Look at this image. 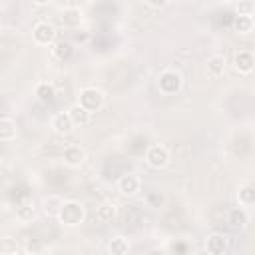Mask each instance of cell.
<instances>
[{"label": "cell", "instance_id": "obj_1", "mask_svg": "<svg viewBox=\"0 0 255 255\" xmlns=\"http://www.w3.org/2000/svg\"><path fill=\"white\" fill-rule=\"evenodd\" d=\"M56 219L64 227H78L86 219V207H84L82 201L68 199V201H64V205H62V209H60V213H58Z\"/></svg>", "mask_w": 255, "mask_h": 255}, {"label": "cell", "instance_id": "obj_2", "mask_svg": "<svg viewBox=\"0 0 255 255\" xmlns=\"http://www.w3.org/2000/svg\"><path fill=\"white\" fill-rule=\"evenodd\" d=\"M183 88V76L175 68H165L157 74V90L161 96H175Z\"/></svg>", "mask_w": 255, "mask_h": 255}, {"label": "cell", "instance_id": "obj_3", "mask_svg": "<svg viewBox=\"0 0 255 255\" xmlns=\"http://www.w3.org/2000/svg\"><path fill=\"white\" fill-rule=\"evenodd\" d=\"M76 104H80L84 110H88L90 114H94V112H100V110L104 108V104H106V94H104L100 88H96V86H88V88H82V90H80Z\"/></svg>", "mask_w": 255, "mask_h": 255}, {"label": "cell", "instance_id": "obj_4", "mask_svg": "<svg viewBox=\"0 0 255 255\" xmlns=\"http://www.w3.org/2000/svg\"><path fill=\"white\" fill-rule=\"evenodd\" d=\"M56 36H58V30L52 22L48 20H42V22H36L34 28H32V40L38 44V46H52L56 42Z\"/></svg>", "mask_w": 255, "mask_h": 255}, {"label": "cell", "instance_id": "obj_5", "mask_svg": "<svg viewBox=\"0 0 255 255\" xmlns=\"http://www.w3.org/2000/svg\"><path fill=\"white\" fill-rule=\"evenodd\" d=\"M145 163L151 169H163L169 163V151H167V147H163L159 143L149 145L145 149Z\"/></svg>", "mask_w": 255, "mask_h": 255}, {"label": "cell", "instance_id": "obj_6", "mask_svg": "<svg viewBox=\"0 0 255 255\" xmlns=\"http://www.w3.org/2000/svg\"><path fill=\"white\" fill-rule=\"evenodd\" d=\"M118 191L126 197H133L141 191V179L139 175L131 173V171H126L118 177Z\"/></svg>", "mask_w": 255, "mask_h": 255}, {"label": "cell", "instance_id": "obj_7", "mask_svg": "<svg viewBox=\"0 0 255 255\" xmlns=\"http://www.w3.org/2000/svg\"><path fill=\"white\" fill-rule=\"evenodd\" d=\"M225 223H227L231 229H235V231L247 229V225H249V213H247V209L241 207V205L227 209V213H225Z\"/></svg>", "mask_w": 255, "mask_h": 255}, {"label": "cell", "instance_id": "obj_8", "mask_svg": "<svg viewBox=\"0 0 255 255\" xmlns=\"http://www.w3.org/2000/svg\"><path fill=\"white\" fill-rule=\"evenodd\" d=\"M50 128H52V131L56 135H68L76 126H74V122H72V118H70L68 112H58V114L52 116Z\"/></svg>", "mask_w": 255, "mask_h": 255}, {"label": "cell", "instance_id": "obj_9", "mask_svg": "<svg viewBox=\"0 0 255 255\" xmlns=\"http://www.w3.org/2000/svg\"><path fill=\"white\" fill-rule=\"evenodd\" d=\"M62 159H64V163L70 165V167H80V165L86 161V149H84L82 145H78V143H70V145L64 147Z\"/></svg>", "mask_w": 255, "mask_h": 255}, {"label": "cell", "instance_id": "obj_10", "mask_svg": "<svg viewBox=\"0 0 255 255\" xmlns=\"http://www.w3.org/2000/svg\"><path fill=\"white\" fill-rule=\"evenodd\" d=\"M229 249V241L223 233H211L205 237V251L209 255H225Z\"/></svg>", "mask_w": 255, "mask_h": 255}, {"label": "cell", "instance_id": "obj_11", "mask_svg": "<svg viewBox=\"0 0 255 255\" xmlns=\"http://www.w3.org/2000/svg\"><path fill=\"white\" fill-rule=\"evenodd\" d=\"M233 68L239 74H251L255 70V54L251 50H239L233 56Z\"/></svg>", "mask_w": 255, "mask_h": 255}, {"label": "cell", "instance_id": "obj_12", "mask_svg": "<svg viewBox=\"0 0 255 255\" xmlns=\"http://www.w3.org/2000/svg\"><path fill=\"white\" fill-rule=\"evenodd\" d=\"M34 96H36V100L40 104L48 106V104H52L56 100V88H54L52 82H38L34 86Z\"/></svg>", "mask_w": 255, "mask_h": 255}, {"label": "cell", "instance_id": "obj_13", "mask_svg": "<svg viewBox=\"0 0 255 255\" xmlns=\"http://www.w3.org/2000/svg\"><path fill=\"white\" fill-rule=\"evenodd\" d=\"M114 217H116V205H114V203L104 201V203H100V205L96 207L94 221H96L98 225H108V223L114 221Z\"/></svg>", "mask_w": 255, "mask_h": 255}, {"label": "cell", "instance_id": "obj_14", "mask_svg": "<svg viewBox=\"0 0 255 255\" xmlns=\"http://www.w3.org/2000/svg\"><path fill=\"white\" fill-rule=\"evenodd\" d=\"M225 66H227V60H225V56H221V54H213V56L207 58V62H205V68H207L209 78H221V76L225 74Z\"/></svg>", "mask_w": 255, "mask_h": 255}, {"label": "cell", "instance_id": "obj_15", "mask_svg": "<svg viewBox=\"0 0 255 255\" xmlns=\"http://www.w3.org/2000/svg\"><path fill=\"white\" fill-rule=\"evenodd\" d=\"M16 139V122L10 116H2L0 120V141L10 143Z\"/></svg>", "mask_w": 255, "mask_h": 255}, {"label": "cell", "instance_id": "obj_16", "mask_svg": "<svg viewBox=\"0 0 255 255\" xmlns=\"http://www.w3.org/2000/svg\"><path fill=\"white\" fill-rule=\"evenodd\" d=\"M60 20H62V26L64 28H78L80 22H82V12L76 6H68V8H64Z\"/></svg>", "mask_w": 255, "mask_h": 255}, {"label": "cell", "instance_id": "obj_17", "mask_svg": "<svg viewBox=\"0 0 255 255\" xmlns=\"http://www.w3.org/2000/svg\"><path fill=\"white\" fill-rule=\"evenodd\" d=\"M62 205H64V199H62L60 195H48V197L42 201V209H44V213H46L48 217H58Z\"/></svg>", "mask_w": 255, "mask_h": 255}, {"label": "cell", "instance_id": "obj_18", "mask_svg": "<svg viewBox=\"0 0 255 255\" xmlns=\"http://www.w3.org/2000/svg\"><path fill=\"white\" fill-rule=\"evenodd\" d=\"M68 114H70L74 126H80V128L86 126V124H90V120H92V114H90L88 110H84L80 104H74V106L68 110Z\"/></svg>", "mask_w": 255, "mask_h": 255}, {"label": "cell", "instance_id": "obj_19", "mask_svg": "<svg viewBox=\"0 0 255 255\" xmlns=\"http://www.w3.org/2000/svg\"><path fill=\"white\" fill-rule=\"evenodd\" d=\"M108 251H110V255H128V251H129V241H128L124 235H116V237L110 239Z\"/></svg>", "mask_w": 255, "mask_h": 255}, {"label": "cell", "instance_id": "obj_20", "mask_svg": "<svg viewBox=\"0 0 255 255\" xmlns=\"http://www.w3.org/2000/svg\"><path fill=\"white\" fill-rule=\"evenodd\" d=\"M237 203L241 207L255 205V185H241L237 189Z\"/></svg>", "mask_w": 255, "mask_h": 255}, {"label": "cell", "instance_id": "obj_21", "mask_svg": "<svg viewBox=\"0 0 255 255\" xmlns=\"http://www.w3.org/2000/svg\"><path fill=\"white\" fill-rule=\"evenodd\" d=\"M143 201H145V205H147V207H151V209H161V207H165L167 197H165L161 191L151 189V191H147V193L143 195Z\"/></svg>", "mask_w": 255, "mask_h": 255}, {"label": "cell", "instance_id": "obj_22", "mask_svg": "<svg viewBox=\"0 0 255 255\" xmlns=\"http://www.w3.org/2000/svg\"><path fill=\"white\" fill-rule=\"evenodd\" d=\"M233 28H235V32H239V34H249V32H253V28H255V18H253V16H235Z\"/></svg>", "mask_w": 255, "mask_h": 255}, {"label": "cell", "instance_id": "obj_23", "mask_svg": "<svg viewBox=\"0 0 255 255\" xmlns=\"http://www.w3.org/2000/svg\"><path fill=\"white\" fill-rule=\"evenodd\" d=\"M36 215V207H34V201H24L16 207V217L22 221V223H28L32 221Z\"/></svg>", "mask_w": 255, "mask_h": 255}, {"label": "cell", "instance_id": "obj_24", "mask_svg": "<svg viewBox=\"0 0 255 255\" xmlns=\"http://www.w3.org/2000/svg\"><path fill=\"white\" fill-rule=\"evenodd\" d=\"M20 253V245L14 237L4 235L0 241V255H18Z\"/></svg>", "mask_w": 255, "mask_h": 255}, {"label": "cell", "instance_id": "obj_25", "mask_svg": "<svg viewBox=\"0 0 255 255\" xmlns=\"http://www.w3.org/2000/svg\"><path fill=\"white\" fill-rule=\"evenodd\" d=\"M52 52H54V56L58 60H64V58H70L72 56V46L68 42H56L54 48H52Z\"/></svg>", "mask_w": 255, "mask_h": 255}, {"label": "cell", "instance_id": "obj_26", "mask_svg": "<svg viewBox=\"0 0 255 255\" xmlns=\"http://www.w3.org/2000/svg\"><path fill=\"white\" fill-rule=\"evenodd\" d=\"M235 12L237 16H253L255 14V4L249 0H241L235 4Z\"/></svg>", "mask_w": 255, "mask_h": 255}, {"label": "cell", "instance_id": "obj_27", "mask_svg": "<svg viewBox=\"0 0 255 255\" xmlns=\"http://www.w3.org/2000/svg\"><path fill=\"white\" fill-rule=\"evenodd\" d=\"M26 251H28L30 255H40V253H44V243L38 241V239H30V241L26 243Z\"/></svg>", "mask_w": 255, "mask_h": 255}, {"label": "cell", "instance_id": "obj_28", "mask_svg": "<svg viewBox=\"0 0 255 255\" xmlns=\"http://www.w3.org/2000/svg\"><path fill=\"white\" fill-rule=\"evenodd\" d=\"M147 6H151V8H163V6H167V2H147Z\"/></svg>", "mask_w": 255, "mask_h": 255}, {"label": "cell", "instance_id": "obj_29", "mask_svg": "<svg viewBox=\"0 0 255 255\" xmlns=\"http://www.w3.org/2000/svg\"><path fill=\"white\" fill-rule=\"evenodd\" d=\"M40 255H48V253H40Z\"/></svg>", "mask_w": 255, "mask_h": 255}]
</instances>
